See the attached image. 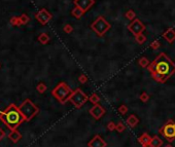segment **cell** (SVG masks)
Returning a JSON list of instances; mask_svg holds the SVG:
<instances>
[{"label":"cell","mask_w":175,"mask_h":147,"mask_svg":"<svg viewBox=\"0 0 175 147\" xmlns=\"http://www.w3.org/2000/svg\"><path fill=\"white\" fill-rule=\"evenodd\" d=\"M125 130H126V125H125L124 123H116V128H115L116 132H118V133H123Z\"/></svg>","instance_id":"cell-22"},{"label":"cell","mask_w":175,"mask_h":147,"mask_svg":"<svg viewBox=\"0 0 175 147\" xmlns=\"http://www.w3.org/2000/svg\"><path fill=\"white\" fill-rule=\"evenodd\" d=\"M106 142L100 137L99 135H96L91 141L88 143V146L89 147H106Z\"/></svg>","instance_id":"cell-11"},{"label":"cell","mask_w":175,"mask_h":147,"mask_svg":"<svg viewBox=\"0 0 175 147\" xmlns=\"http://www.w3.org/2000/svg\"><path fill=\"white\" fill-rule=\"evenodd\" d=\"M37 18H38V20L40 21L41 23H43V24H44V23H47V21L51 19V16H49V14H47L45 10H42V11L39 12V14L37 16Z\"/></svg>","instance_id":"cell-15"},{"label":"cell","mask_w":175,"mask_h":147,"mask_svg":"<svg viewBox=\"0 0 175 147\" xmlns=\"http://www.w3.org/2000/svg\"><path fill=\"white\" fill-rule=\"evenodd\" d=\"M72 94V91L66 83L61 82L55 90L53 91V95L55 96L61 103H66L69 100L70 96Z\"/></svg>","instance_id":"cell-3"},{"label":"cell","mask_w":175,"mask_h":147,"mask_svg":"<svg viewBox=\"0 0 175 147\" xmlns=\"http://www.w3.org/2000/svg\"><path fill=\"white\" fill-rule=\"evenodd\" d=\"M118 112H120V114L125 115L128 112V107H127L126 105H120V106L118 107Z\"/></svg>","instance_id":"cell-24"},{"label":"cell","mask_w":175,"mask_h":147,"mask_svg":"<svg viewBox=\"0 0 175 147\" xmlns=\"http://www.w3.org/2000/svg\"><path fill=\"white\" fill-rule=\"evenodd\" d=\"M45 89H47V87H45L44 85H42V83H41V85H39L38 87H37V90H38L40 93H43V92L45 91Z\"/></svg>","instance_id":"cell-29"},{"label":"cell","mask_w":175,"mask_h":147,"mask_svg":"<svg viewBox=\"0 0 175 147\" xmlns=\"http://www.w3.org/2000/svg\"><path fill=\"white\" fill-rule=\"evenodd\" d=\"M128 28H129V30H130L134 35H138V34H141V33L144 31L145 26L143 25L142 22H140L139 20L135 19V20L133 21V22L131 23L130 25H129Z\"/></svg>","instance_id":"cell-8"},{"label":"cell","mask_w":175,"mask_h":147,"mask_svg":"<svg viewBox=\"0 0 175 147\" xmlns=\"http://www.w3.org/2000/svg\"><path fill=\"white\" fill-rule=\"evenodd\" d=\"M115 128H116V123H114L113 121H109V123H107V130L110 132L112 131H115Z\"/></svg>","instance_id":"cell-25"},{"label":"cell","mask_w":175,"mask_h":147,"mask_svg":"<svg viewBox=\"0 0 175 147\" xmlns=\"http://www.w3.org/2000/svg\"><path fill=\"white\" fill-rule=\"evenodd\" d=\"M163 37L168 41V42H170V43L173 42V41L175 40V30L172 28L168 29V30L164 33Z\"/></svg>","instance_id":"cell-14"},{"label":"cell","mask_w":175,"mask_h":147,"mask_svg":"<svg viewBox=\"0 0 175 147\" xmlns=\"http://www.w3.org/2000/svg\"><path fill=\"white\" fill-rule=\"evenodd\" d=\"M126 16H127V19H128V20L133 21L135 19V16H136V14H135V12L133 11L132 9H129L128 11L126 12Z\"/></svg>","instance_id":"cell-23"},{"label":"cell","mask_w":175,"mask_h":147,"mask_svg":"<svg viewBox=\"0 0 175 147\" xmlns=\"http://www.w3.org/2000/svg\"><path fill=\"white\" fill-rule=\"evenodd\" d=\"M162 145H163V141L158 136H155V137L151 138V147H161Z\"/></svg>","instance_id":"cell-16"},{"label":"cell","mask_w":175,"mask_h":147,"mask_svg":"<svg viewBox=\"0 0 175 147\" xmlns=\"http://www.w3.org/2000/svg\"><path fill=\"white\" fill-rule=\"evenodd\" d=\"M91 28L97 33V35L103 36V35L110 29V24L108 22H106L103 16H99V18L91 25Z\"/></svg>","instance_id":"cell-4"},{"label":"cell","mask_w":175,"mask_h":147,"mask_svg":"<svg viewBox=\"0 0 175 147\" xmlns=\"http://www.w3.org/2000/svg\"><path fill=\"white\" fill-rule=\"evenodd\" d=\"M88 100H89V97L80 89H77L76 91L72 92L71 96L69 98V101L76 108H80L82 105L86 104Z\"/></svg>","instance_id":"cell-5"},{"label":"cell","mask_w":175,"mask_h":147,"mask_svg":"<svg viewBox=\"0 0 175 147\" xmlns=\"http://www.w3.org/2000/svg\"><path fill=\"white\" fill-rule=\"evenodd\" d=\"M74 3H75V6L80 7V9H82L86 12L94 5L95 1L94 0H74Z\"/></svg>","instance_id":"cell-10"},{"label":"cell","mask_w":175,"mask_h":147,"mask_svg":"<svg viewBox=\"0 0 175 147\" xmlns=\"http://www.w3.org/2000/svg\"><path fill=\"white\" fill-rule=\"evenodd\" d=\"M151 138L153 137H151L147 133H144L140 138H139V143H140L143 147H151Z\"/></svg>","instance_id":"cell-12"},{"label":"cell","mask_w":175,"mask_h":147,"mask_svg":"<svg viewBox=\"0 0 175 147\" xmlns=\"http://www.w3.org/2000/svg\"><path fill=\"white\" fill-rule=\"evenodd\" d=\"M0 118L6 123L8 128L10 130H16V128L18 125H20V123L23 120H25L24 115L22 114V112L20 111V109L16 108L14 105H10L1 115Z\"/></svg>","instance_id":"cell-2"},{"label":"cell","mask_w":175,"mask_h":147,"mask_svg":"<svg viewBox=\"0 0 175 147\" xmlns=\"http://www.w3.org/2000/svg\"><path fill=\"white\" fill-rule=\"evenodd\" d=\"M89 101L91 103H93L94 105H96V104H98V103H99L100 98H99V96H98L97 94H93V95H91L89 97Z\"/></svg>","instance_id":"cell-19"},{"label":"cell","mask_w":175,"mask_h":147,"mask_svg":"<svg viewBox=\"0 0 175 147\" xmlns=\"http://www.w3.org/2000/svg\"><path fill=\"white\" fill-rule=\"evenodd\" d=\"M84 14H85L84 10L80 9L77 6H75V8H73V10H72V14H73V16H75L76 19H80L84 16Z\"/></svg>","instance_id":"cell-18"},{"label":"cell","mask_w":175,"mask_h":147,"mask_svg":"<svg viewBox=\"0 0 175 147\" xmlns=\"http://www.w3.org/2000/svg\"><path fill=\"white\" fill-rule=\"evenodd\" d=\"M3 135H4V134H3V132H2L1 130H0V139H1V138L3 137Z\"/></svg>","instance_id":"cell-31"},{"label":"cell","mask_w":175,"mask_h":147,"mask_svg":"<svg viewBox=\"0 0 175 147\" xmlns=\"http://www.w3.org/2000/svg\"><path fill=\"white\" fill-rule=\"evenodd\" d=\"M64 31H65L66 33H70L72 31V27L70 26V25H67V26H65V28H64Z\"/></svg>","instance_id":"cell-30"},{"label":"cell","mask_w":175,"mask_h":147,"mask_svg":"<svg viewBox=\"0 0 175 147\" xmlns=\"http://www.w3.org/2000/svg\"><path fill=\"white\" fill-rule=\"evenodd\" d=\"M139 65H140L141 67H148L149 65V61L147 58H145V57H142V58L139 60Z\"/></svg>","instance_id":"cell-21"},{"label":"cell","mask_w":175,"mask_h":147,"mask_svg":"<svg viewBox=\"0 0 175 147\" xmlns=\"http://www.w3.org/2000/svg\"><path fill=\"white\" fill-rule=\"evenodd\" d=\"M166 147H172V146H170V145H168V146H166Z\"/></svg>","instance_id":"cell-32"},{"label":"cell","mask_w":175,"mask_h":147,"mask_svg":"<svg viewBox=\"0 0 175 147\" xmlns=\"http://www.w3.org/2000/svg\"><path fill=\"white\" fill-rule=\"evenodd\" d=\"M126 123H127V125H128L130 128H135L137 125H138L139 118L135 114H131V115H129V116H128V118H127Z\"/></svg>","instance_id":"cell-13"},{"label":"cell","mask_w":175,"mask_h":147,"mask_svg":"<svg viewBox=\"0 0 175 147\" xmlns=\"http://www.w3.org/2000/svg\"><path fill=\"white\" fill-rule=\"evenodd\" d=\"M20 111L22 112V114L24 115L25 119L28 120V119L32 118V117L38 112V108H37L31 101L26 100L22 104V106H21Z\"/></svg>","instance_id":"cell-6"},{"label":"cell","mask_w":175,"mask_h":147,"mask_svg":"<svg viewBox=\"0 0 175 147\" xmlns=\"http://www.w3.org/2000/svg\"><path fill=\"white\" fill-rule=\"evenodd\" d=\"M151 47L153 49H158L160 47V42H159V41H157V40L153 41V42L151 44Z\"/></svg>","instance_id":"cell-28"},{"label":"cell","mask_w":175,"mask_h":147,"mask_svg":"<svg viewBox=\"0 0 175 147\" xmlns=\"http://www.w3.org/2000/svg\"><path fill=\"white\" fill-rule=\"evenodd\" d=\"M160 134L168 140L169 142H172L175 139V123L173 120H168L160 130Z\"/></svg>","instance_id":"cell-7"},{"label":"cell","mask_w":175,"mask_h":147,"mask_svg":"<svg viewBox=\"0 0 175 147\" xmlns=\"http://www.w3.org/2000/svg\"><path fill=\"white\" fill-rule=\"evenodd\" d=\"M148 70L156 80L163 83L175 72V64L165 54H161L149 65Z\"/></svg>","instance_id":"cell-1"},{"label":"cell","mask_w":175,"mask_h":147,"mask_svg":"<svg viewBox=\"0 0 175 147\" xmlns=\"http://www.w3.org/2000/svg\"><path fill=\"white\" fill-rule=\"evenodd\" d=\"M148 99H149V96H148V94L147 93H142L140 95V100L142 101V102H147L148 101Z\"/></svg>","instance_id":"cell-26"},{"label":"cell","mask_w":175,"mask_h":147,"mask_svg":"<svg viewBox=\"0 0 175 147\" xmlns=\"http://www.w3.org/2000/svg\"><path fill=\"white\" fill-rule=\"evenodd\" d=\"M9 138L12 142H18L21 139V134L16 132V130H12V132L9 134Z\"/></svg>","instance_id":"cell-17"},{"label":"cell","mask_w":175,"mask_h":147,"mask_svg":"<svg viewBox=\"0 0 175 147\" xmlns=\"http://www.w3.org/2000/svg\"><path fill=\"white\" fill-rule=\"evenodd\" d=\"M89 112L95 119H100L104 115V113H105V109H104L101 105L96 104L90 109Z\"/></svg>","instance_id":"cell-9"},{"label":"cell","mask_w":175,"mask_h":147,"mask_svg":"<svg viewBox=\"0 0 175 147\" xmlns=\"http://www.w3.org/2000/svg\"><path fill=\"white\" fill-rule=\"evenodd\" d=\"M135 40H136L137 42L139 43V44H142V43H144L145 40H146V37H145L144 35L141 33V34L135 35Z\"/></svg>","instance_id":"cell-20"},{"label":"cell","mask_w":175,"mask_h":147,"mask_svg":"<svg viewBox=\"0 0 175 147\" xmlns=\"http://www.w3.org/2000/svg\"><path fill=\"white\" fill-rule=\"evenodd\" d=\"M78 80H80V83H82V85H84V83H86L87 81H88V77L86 76V75L82 74L80 77H78Z\"/></svg>","instance_id":"cell-27"}]
</instances>
